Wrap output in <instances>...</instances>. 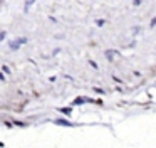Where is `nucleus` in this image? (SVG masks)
<instances>
[{"instance_id":"obj_1","label":"nucleus","mask_w":156,"mask_h":148,"mask_svg":"<svg viewBox=\"0 0 156 148\" xmlns=\"http://www.w3.org/2000/svg\"><path fill=\"white\" fill-rule=\"evenodd\" d=\"M25 42H27V39H17V42H12L10 47H12V49H17L20 44H25Z\"/></svg>"},{"instance_id":"obj_2","label":"nucleus","mask_w":156,"mask_h":148,"mask_svg":"<svg viewBox=\"0 0 156 148\" xmlns=\"http://www.w3.org/2000/svg\"><path fill=\"white\" fill-rule=\"evenodd\" d=\"M114 50H108V52H106V57H108V59H112V57H114Z\"/></svg>"},{"instance_id":"obj_3","label":"nucleus","mask_w":156,"mask_h":148,"mask_svg":"<svg viewBox=\"0 0 156 148\" xmlns=\"http://www.w3.org/2000/svg\"><path fill=\"white\" fill-rule=\"evenodd\" d=\"M55 123H57V124H67V126H69V124H71V123H67V121H66V120H57V121H55Z\"/></svg>"},{"instance_id":"obj_4","label":"nucleus","mask_w":156,"mask_h":148,"mask_svg":"<svg viewBox=\"0 0 156 148\" xmlns=\"http://www.w3.org/2000/svg\"><path fill=\"white\" fill-rule=\"evenodd\" d=\"M4 37H5V32H0V40L4 39Z\"/></svg>"}]
</instances>
